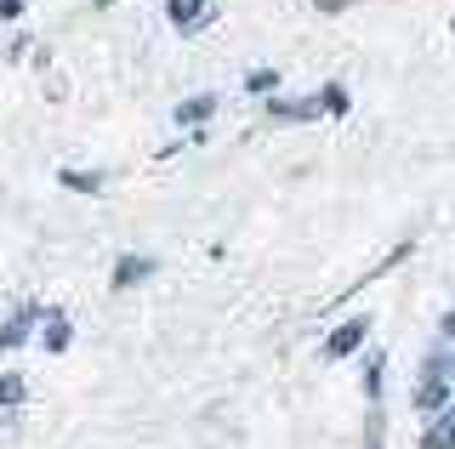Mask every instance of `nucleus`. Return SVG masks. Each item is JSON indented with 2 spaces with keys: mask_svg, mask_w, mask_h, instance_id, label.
I'll use <instances>...</instances> for the list:
<instances>
[{
  "mask_svg": "<svg viewBox=\"0 0 455 449\" xmlns=\"http://www.w3.org/2000/svg\"><path fill=\"white\" fill-rule=\"evenodd\" d=\"M444 404H450V358L433 353V358H427L421 387H416V410H444Z\"/></svg>",
  "mask_w": 455,
  "mask_h": 449,
  "instance_id": "f257e3e1",
  "label": "nucleus"
},
{
  "mask_svg": "<svg viewBox=\"0 0 455 449\" xmlns=\"http://www.w3.org/2000/svg\"><path fill=\"white\" fill-rule=\"evenodd\" d=\"M364 319H347V325H341L336 335H331V342H324V353H331V358H347V353H359V342H364Z\"/></svg>",
  "mask_w": 455,
  "mask_h": 449,
  "instance_id": "f03ea898",
  "label": "nucleus"
},
{
  "mask_svg": "<svg viewBox=\"0 0 455 449\" xmlns=\"http://www.w3.org/2000/svg\"><path fill=\"white\" fill-rule=\"evenodd\" d=\"M142 273H154V262H148V256H120V268H114V285L125 290V285H137Z\"/></svg>",
  "mask_w": 455,
  "mask_h": 449,
  "instance_id": "7ed1b4c3",
  "label": "nucleus"
},
{
  "mask_svg": "<svg viewBox=\"0 0 455 449\" xmlns=\"http://www.w3.org/2000/svg\"><path fill=\"white\" fill-rule=\"evenodd\" d=\"M450 438H455V415H450V404H444L438 421H433V432H427V449H450Z\"/></svg>",
  "mask_w": 455,
  "mask_h": 449,
  "instance_id": "20e7f679",
  "label": "nucleus"
},
{
  "mask_svg": "<svg viewBox=\"0 0 455 449\" xmlns=\"http://www.w3.org/2000/svg\"><path fill=\"white\" fill-rule=\"evenodd\" d=\"M199 12H205L199 0H171V23H177V29H194V23H199Z\"/></svg>",
  "mask_w": 455,
  "mask_h": 449,
  "instance_id": "39448f33",
  "label": "nucleus"
},
{
  "mask_svg": "<svg viewBox=\"0 0 455 449\" xmlns=\"http://www.w3.org/2000/svg\"><path fill=\"white\" fill-rule=\"evenodd\" d=\"M28 319H35V313H23V319H12V325H0V347H18L23 335H28Z\"/></svg>",
  "mask_w": 455,
  "mask_h": 449,
  "instance_id": "423d86ee",
  "label": "nucleus"
},
{
  "mask_svg": "<svg viewBox=\"0 0 455 449\" xmlns=\"http://www.w3.org/2000/svg\"><path fill=\"white\" fill-rule=\"evenodd\" d=\"M63 188H75V193H97V188H103V177H85V171H63Z\"/></svg>",
  "mask_w": 455,
  "mask_h": 449,
  "instance_id": "0eeeda50",
  "label": "nucleus"
},
{
  "mask_svg": "<svg viewBox=\"0 0 455 449\" xmlns=\"http://www.w3.org/2000/svg\"><path fill=\"white\" fill-rule=\"evenodd\" d=\"M46 347L57 353V347H68V325H63V313H52V325H46Z\"/></svg>",
  "mask_w": 455,
  "mask_h": 449,
  "instance_id": "6e6552de",
  "label": "nucleus"
},
{
  "mask_svg": "<svg viewBox=\"0 0 455 449\" xmlns=\"http://www.w3.org/2000/svg\"><path fill=\"white\" fill-rule=\"evenodd\" d=\"M0 404H23V382H18V375H0Z\"/></svg>",
  "mask_w": 455,
  "mask_h": 449,
  "instance_id": "1a4fd4ad",
  "label": "nucleus"
},
{
  "mask_svg": "<svg viewBox=\"0 0 455 449\" xmlns=\"http://www.w3.org/2000/svg\"><path fill=\"white\" fill-rule=\"evenodd\" d=\"M211 114V97H194L188 108H177V120H205Z\"/></svg>",
  "mask_w": 455,
  "mask_h": 449,
  "instance_id": "9d476101",
  "label": "nucleus"
},
{
  "mask_svg": "<svg viewBox=\"0 0 455 449\" xmlns=\"http://www.w3.org/2000/svg\"><path fill=\"white\" fill-rule=\"evenodd\" d=\"M0 12H6V18H18V12H23V0H0Z\"/></svg>",
  "mask_w": 455,
  "mask_h": 449,
  "instance_id": "9b49d317",
  "label": "nucleus"
}]
</instances>
